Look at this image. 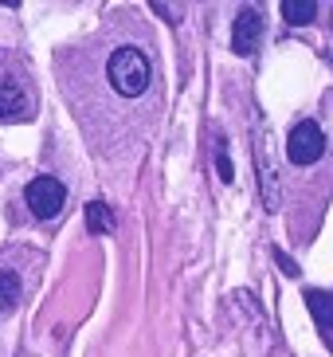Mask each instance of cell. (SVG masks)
<instances>
[{"instance_id":"obj_1","label":"cell","mask_w":333,"mask_h":357,"mask_svg":"<svg viewBox=\"0 0 333 357\" xmlns=\"http://www.w3.org/2000/svg\"><path fill=\"white\" fill-rule=\"evenodd\" d=\"M106 79H110V86H114L118 95L137 98L149 86L146 52H137V47H118V52L110 55V63H106Z\"/></svg>"},{"instance_id":"obj_2","label":"cell","mask_w":333,"mask_h":357,"mask_svg":"<svg viewBox=\"0 0 333 357\" xmlns=\"http://www.w3.org/2000/svg\"><path fill=\"white\" fill-rule=\"evenodd\" d=\"M24 200H28L31 216H40V220H52L55 212L63 208V200H67V189H63V181H59V177H36V181H28Z\"/></svg>"},{"instance_id":"obj_3","label":"cell","mask_w":333,"mask_h":357,"mask_svg":"<svg viewBox=\"0 0 333 357\" xmlns=\"http://www.w3.org/2000/svg\"><path fill=\"white\" fill-rule=\"evenodd\" d=\"M325 153V134L318 122H298V126L291 130V137H286V158L294 161V165H313V161Z\"/></svg>"},{"instance_id":"obj_4","label":"cell","mask_w":333,"mask_h":357,"mask_svg":"<svg viewBox=\"0 0 333 357\" xmlns=\"http://www.w3.org/2000/svg\"><path fill=\"white\" fill-rule=\"evenodd\" d=\"M259 36H263V12L259 8H243L235 16V28H231V52L235 55H251L259 47Z\"/></svg>"},{"instance_id":"obj_5","label":"cell","mask_w":333,"mask_h":357,"mask_svg":"<svg viewBox=\"0 0 333 357\" xmlns=\"http://www.w3.org/2000/svg\"><path fill=\"white\" fill-rule=\"evenodd\" d=\"M31 114V102L16 79H0V122H24Z\"/></svg>"},{"instance_id":"obj_6","label":"cell","mask_w":333,"mask_h":357,"mask_svg":"<svg viewBox=\"0 0 333 357\" xmlns=\"http://www.w3.org/2000/svg\"><path fill=\"white\" fill-rule=\"evenodd\" d=\"M306 306H310V314L318 318L322 330L333 326V294L330 291H306Z\"/></svg>"},{"instance_id":"obj_7","label":"cell","mask_w":333,"mask_h":357,"mask_svg":"<svg viewBox=\"0 0 333 357\" xmlns=\"http://www.w3.org/2000/svg\"><path fill=\"white\" fill-rule=\"evenodd\" d=\"M86 228H91L94 236H110V231H114L110 204H102V200H91V204H86Z\"/></svg>"},{"instance_id":"obj_8","label":"cell","mask_w":333,"mask_h":357,"mask_svg":"<svg viewBox=\"0 0 333 357\" xmlns=\"http://www.w3.org/2000/svg\"><path fill=\"white\" fill-rule=\"evenodd\" d=\"M313 16H318V4L313 0H282V20L286 24H310Z\"/></svg>"},{"instance_id":"obj_9","label":"cell","mask_w":333,"mask_h":357,"mask_svg":"<svg viewBox=\"0 0 333 357\" xmlns=\"http://www.w3.org/2000/svg\"><path fill=\"white\" fill-rule=\"evenodd\" d=\"M20 306V275L16 271H0V310H16Z\"/></svg>"},{"instance_id":"obj_10","label":"cell","mask_w":333,"mask_h":357,"mask_svg":"<svg viewBox=\"0 0 333 357\" xmlns=\"http://www.w3.org/2000/svg\"><path fill=\"white\" fill-rule=\"evenodd\" d=\"M216 169H219V177H224V181L235 177V173H231V158L224 153V149H219V158H216Z\"/></svg>"},{"instance_id":"obj_11","label":"cell","mask_w":333,"mask_h":357,"mask_svg":"<svg viewBox=\"0 0 333 357\" xmlns=\"http://www.w3.org/2000/svg\"><path fill=\"white\" fill-rule=\"evenodd\" d=\"M274 259H279V267H282V271H286V275H291V279H294V275H298V263H294L291 255H282V252H274Z\"/></svg>"},{"instance_id":"obj_12","label":"cell","mask_w":333,"mask_h":357,"mask_svg":"<svg viewBox=\"0 0 333 357\" xmlns=\"http://www.w3.org/2000/svg\"><path fill=\"white\" fill-rule=\"evenodd\" d=\"M153 12H161L165 20H177V16H173V8H169V4H153Z\"/></svg>"}]
</instances>
